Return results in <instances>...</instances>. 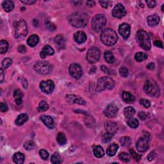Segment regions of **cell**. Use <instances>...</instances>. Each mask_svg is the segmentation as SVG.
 Masks as SVG:
<instances>
[{"instance_id":"6","label":"cell","mask_w":164,"mask_h":164,"mask_svg":"<svg viewBox=\"0 0 164 164\" xmlns=\"http://www.w3.org/2000/svg\"><path fill=\"white\" fill-rule=\"evenodd\" d=\"M106 19L102 14L95 16L92 20V28L96 32H99L105 28Z\"/></svg>"},{"instance_id":"41","label":"cell","mask_w":164,"mask_h":164,"mask_svg":"<svg viewBox=\"0 0 164 164\" xmlns=\"http://www.w3.org/2000/svg\"><path fill=\"white\" fill-rule=\"evenodd\" d=\"M119 158L121 161L125 162H128L130 160V156L126 152H122L119 154Z\"/></svg>"},{"instance_id":"13","label":"cell","mask_w":164,"mask_h":164,"mask_svg":"<svg viewBox=\"0 0 164 164\" xmlns=\"http://www.w3.org/2000/svg\"><path fill=\"white\" fill-rule=\"evenodd\" d=\"M118 111H119V108L117 105L114 103H111L106 106L104 113L105 116L108 118H114L117 116Z\"/></svg>"},{"instance_id":"39","label":"cell","mask_w":164,"mask_h":164,"mask_svg":"<svg viewBox=\"0 0 164 164\" xmlns=\"http://www.w3.org/2000/svg\"><path fill=\"white\" fill-rule=\"evenodd\" d=\"M0 46H1V53L4 54L6 53L8 48V42L5 40H1L0 42Z\"/></svg>"},{"instance_id":"27","label":"cell","mask_w":164,"mask_h":164,"mask_svg":"<svg viewBox=\"0 0 164 164\" xmlns=\"http://www.w3.org/2000/svg\"><path fill=\"white\" fill-rule=\"evenodd\" d=\"M118 149H119V146L116 144H112L108 146L106 151V153L110 157H113L116 153Z\"/></svg>"},{"instance_id":"34","label":"cell","mask_w":164,"mask_h":164,"mask_svg":"<svg viewBox=\"0 0 164 164\" xmlns=\"http://www.w3.org/2000/svg\"><path fill=\"white\" fill-rule=\"evenodd\" d=\"M135 113V110L131 106H128V107H126L124 110V114H125V116L127 118H130L133 117Z\"/></svg>"},{"instance_id":"47","label":"cell","mask_w":164,"mask_h":164,"mask_svg":"<svg viewBox=\"0 0 164 164\" xmlns=\"http://www.w3.org/2000/svg\"><path fill=\"white\" fill-rule=\"evenodd\" d=\"M140 103L141 105H142V106H144L145 108H148L150 107V106H151V103L150 101H149V100L148 99H140Z\"/></svg>"},{"instance_id":"29","label":"cell","mask_w":164,"mask_h":164,"mask_svg":"<svg viewBox=\"0 0 164 164\" xmlns=\"http://www.w3.org/2000/svg\"><path fill=\"white\" fill-rule=\"evenodd\" d=\"M2 7L7 12H10L14 8V3L12 1H5L3 2Z\"/></svg>"},{"instance_id":"8","label":"cell","mask_w":164,"mask_h":164,"mask_svg":"<svg viewBox=\"0 0 164 164\" xmlns=\"http://www.w3.org/2000/svg\"><path fill=\"white\" fill-rule=\"evenodd\" d=\"M28 27L24 20L21 19L16 23L15 36L16 38H22L27 35Z\"/></svg>"},{"instance_id":"22","label":"cell","mask_w":164,"mask_h":164,"mask_svg":"<svg viewBox=\"0 0 164 164\" xmlns=\"http://www.w3.org/2000/svg\"><path fill=\"white\" fill-rule=\"evenodd\" d=\"M147 21H148V24L149 26L154 27V26L159 23L160 18L157 14H154V15L148 16V18H147Z\"/></svg>"},{"instance_id":"55","label":"cell","mask_w":164,"mask_h":164,"mask_svg":"<svg viewBox=\"0 0 164 164\" xmlns=\"http://www.w3.org/2000/svg\"><path fill=\"white\" fill-rule=\"evenodd\" d=\"M155 157H156V153H155L154 152H151L150 154H149L148 155V160L149 161H152L153 159H154Z\"/></svg>"},{"instance_id":"14","label":"cell","mask_w":164,"mask_h":164,"mask_svg":"<svg viewBox=\"0 0 164 164\" xmlns=\"http://www.w3.org/2000/svg\"><path fill=\"white\" fill-rule=\"evenodd\" d=\"M126 12L125 8L121 3L117 4L112 11V15L115 18L118 19L122 18V17L126 15Z\"/></svg>"},{"instance_id":"46","label":"cell","mask_w":164,"mask_h":164,"mask_svg":"<svg viewBox=\"0 0 164 164\" xmlns=\"http://www.w3.org/2000/svg\"><path fill=\"white\" fill-rule=\"evenodd\" d=\"M129 152H130L131 157L133 158L134 160H135L136 161H139L140 160L141 155L137 154L136 152L133 150V149H130V150H129Z\"/></svg>"},{"instance_id":"58","label":"cell","mask_w":164,"mask_h":164,"mask_svg":"<svg viewBox=\"0 0 164 164\" xmlns=\"http://www.w3.org/2000/svg\"><path fill=\"white\" fill-rule=\"evenodd\" d=\"M20 79H21V83H22V85H23V87H24V88H27V86H28V83H27V80L26 79H24V82L22 81V78H19Z\"/></svg>"},{"instance_id":"31","label":"cell","mask_w":164,"mask_h":164,"mask_svg":"<svg viewBox=\"0 0 164 164\" xmlns=\"http://www.w3.org/2000/svg\"><path fill=\"white\" fill-rule=\"evenodd\" d=\"M56 140L60 146H64L67 142V139H66L65 135L62 132H59L58 135H57Z\"/></svg>"},{"instance_id":"40","label":"cell","mask_w":164,"mask_h":164,"mask_svg":"<svg viewBox=\"0 0 164 164\" xmlns=\"http://www.w3.org/2000/svg\"><path fill=\"white\" fill-rule=\"evenodd\" d=\"M35 143H34L33 141L32 140H29L26 142L24 144V148L27 151H31L35 148Z\"/></svg>"},{"instance_id":"54","label":"cell","mask_w":164,"mask_h":164,"mask_svg":"<svg viewBox=\"0 0 164 164\" xmlns=\"http://www.w3.org/2000/svg\"><path fill=\"white\" fill-rule=\"evenodd\" d=\"M99 3L101 5V7L103 8H108L109 5V1H99Z\"/></svg>"},{"instance_id":"15","label":"cell","mask_w":164,"mask_h":164,"mask_svg":"<svg viewBox=\"0 0 164 164\" xmlns=\"http://www.w3.org/2000/svg\"><path fill=\"white\" fill-rule=\"evenodd\" d=\"M131 27L127 23H122L119 27V33L123 39H127L130 35Z\"/></svg>"},{"instance_id":"17","label":"cell","mask_w":164,"mask_h":164,"mask_svg":"<svg viewBox=\"0 0 164 164\" xmlns=\"http://www.w3.org/2000/svg\"><path fill=\"white\" fill-rule=\"evenodd\" d=\"M105 129L108 133L114 135L118 130V126L117 124L114 122L109 121L105 123Z\"/></svg>"},{"instance_id":"57","label":"cell","mask_w":164,"mask_h":164,"mask_svg":"<svg viewBox=\"0 0 164 164\" xmlns=\"http://www.w3.org/2000/svg\"><path fill=\"white\" fill-rule=\"evenodd\" d=\"M21 2L26 5H31L35 3L36 1H35V0H28V1H21Z\"/></svg>"},{"instance_id":"5","label":"cell","mask_w":164,"mask_h":164,"mask_svg":"<svg viewBox=\"0 0 164 164\" xmlns=\"http://www.w3.org/2000/svg\"><path fill=\"white\" fill-rule=\"evenodd\" d=\"M115 86V82L110 77H102L98 80L97 84V89L99 92L105 90H110Z\"/></svg>"},{"instance_id":"59","label":"cell","mask_w":164,"mask_h":164,"mask_svg":"<svg viewBox=\"0 0 164 164\" xmlns=\"http://www.w3.org/2000/svg\"><path fill=\"white\" fill-rule=\"evenodd\" d=\"M154 64H153V63H150V64L147 65V68H148V69L153 70L154 69Z\"/></svg>"},{"instance_id":"36","label":"cell","mask_w":164,"mask_h":164,"mask_svg":"<svg viewBox=\"0 0 164 164\" xmlns=\"http://www.w3.org/2000/svg\"><path fill=\"white\" fill-rule=\"evenodd\" d=\"M127 123L129 127H131V128H136L139 126V120H138L137 119H135V118H132V117L129 118Z\"/></svg>"},{"instance_id":"19","label":"cell","mask_w":164,"mask_h":164,"mask_svg":"<svg viewBox=\"0 0 164 164\" xmlns=\"http://www.w3.org/2000/svg\"><path fill=\"white\" fill-rule=\"evenodd\" d=\"M54 43L59 49H64L65 46V39L62 35H56L54 38Z\"/></svg>"},{"instance_id":"2","label":"cell","mask_w":164,"mask_h":164,"mask_svg":"<svg viewBox=\"0 0 164 164\" xmlns=\"http://www.w3.org/2000/svg\"><path fill=\"white\" fill-rule=\"evenodd\" d=\"M101 40L106 46H113L117 42L118 36L117 33L111 28H107L103 31L101 35Z\"/></svg>"},{"instance_id":"49","label":"cell","mask_w":164,"mask_h":164,"mask_svg":"<svg viewBox=\"0 0 164 164\" xmlns=\"http://www.w3.org/2000/svg\"><path fill=\"white\" fill-rule=\"evenodd\" d=\"M46 28L49 30H51V31H54L56 29V27H55V26H54V24L51 23V22H48L46 23Z\"/></svg>"},{"instance_id":"26","label":"cell","mask_w":164,"mask_h":164,"mask_svg":"<svg viewBox=\"0 0 164 164\" xmlns=\"http://www.w3.org/2000/svg\"><path fill=\"white\" fill-rule=\"evenodd\" d=\"M24 154L22 153L21 152H16V153L14 155V162L17 164H22L24 162Z\"/></svg>"},{"instance_id":"60","label":"cell","mask_w":164,"mask_h":164,"mask_svg":"<svg viewBox=\"0 0 164 164\" xmlns=\"http://www.w3.org/2000/svg\"><path fill=\"white\" fill-rule=\"evenodd\" d=\"M0 74H1V83H2L4 80V73L3 71V69H0Z\"/></svg>"},{"instance_id":"16","label":"cell","mask_w":164,"mask_h":164,"mask_svg":"<svg viewBox=\"0 0 164 164\" xmlns=\"http://www.w3.org/2000/svg\"><path fill=\"white\" fill-rule=\"evenodd\" d=\"M66 100L69 103L71 104H78L80 105H85L86 103L83 99L80 96H76L74 94H68L66 96Z\"/></svg>"},{"instance_id":"23","label":"cell","mask_w":164,"mask_h":164,"mask_svg":"<svg viewBox=\"0 0 164 164\" xmlns=\"http://www.w3.org/2000/svg\"><path fill=\"white\" fill-rule=\"evenodd\" d=\"M122 99L126 103H133L135 101V97L131 93L129 92L124 91L122 94Z\"/></svg>"},{"instance_id":"42","label":"cell","mask_w":164,"mask_h":164,"mask_svg":"<svg viewBox=\"0 0 164 164\" xmlns=\"http://www.w3.org/2000/svg\"><path fill=\"white\" fill-rule=\"evenodd\" d=\"M12 60L10 58H6L2 62V66L4 69H7L8 67L12 65Z\"/></svg>"},{"instance_id":"4","label":"cell","mask_w":164,"mask_h":164,"mask_svg":"<svg viewBox=\"0 0 164 164\" xmlns=\"http://www.w3.org/2000/svg\"><path fill=\"white\" fill-rule=\"evenodd\" d=\"M145 93L152 97H158L160 96V90L157 83L152 80H147L144 86Z\"/></svg>"},{"instance_id":"38","label":"cell","mask_w":164,"mask_h":164,"mask_svg":"<svg viewBox=\"0 0 164 164\" xmlns=\"http://www.w3.org/2000/svg\"><path fill=\"white\" fill-rule=\"evenodd\" d=\"M48 108H49V105L46 101H42L39 104L38 108H37L39 112L46 111Z\"/></svg>"},{"instance_id":"28","label":"cell","mask_w":164,"mask_h":164,"mask_svg":"<svg viewBox=\"0 0 164 164\" xmlns=\"http://www.w3.org/2000/svg\"><path fill=\"white\" fill-rule=\"evenodd\" d=\"M28 120V116L27 114H22L17 118L16 120V125L18 126H21Z\"/></svg>"},{"instance_id":"18","label":"cell","mask_w":164,"mask_h":164,"mask_svg":"<svg viewBox=\"0 0 164 164\" xmlns=\"http://www.w3.org/2000/svg\"><path fill=\"white\" fill-rule=\"evenodd\" d=\"M74 39L77 43L78 44H82L85 42L87 40V35L83 31H78L74 33Z\"/></svg>"},{"instance_id":"37","label":"cell","mask_w":164,"mask_h":164,"mask_svg":"<svg viewBox=\"0 0 164 164\" xmlns=\"http://www.w3.org/2000/svg\"><path fill=\"white\" fill-rule=\"evenodd\" d=\"M148 58V56L147 54L144 53L142 52H138L135 55V59L137 60V62H142L144 60H145Z\"/></svg>"},{"instance_id":"43","label":"cell","mask_w":164,"mask_h":164,"mask_svg":"<svg viewBox=\"0 0 164 164\" xmlns=\"http://www.w3.org/2000/svg\"><path fill=\"white\" fill-rule=\"evenodd\" d=\"M120 74L124 78H126L129 74V71L126 67H121L119 69Z\"/></svg>"},{"instance_id":"1","label":"cell","mask_w":164,"mask_h":164,"mask_svg":"<svg viewBox=\"0 0 164 164\" xmlns=\"http://www.w3.org/2000/svg\"><path fill=\"white\" fill-rule=\"evenodd\" d=\"M88 16L83 12H74L69 16L68 20L69 23L74 27L83 28L87 25L88 22Z\"/></svg>"},{"instance_id":"24","label":"cell","mask_w":164,"mask_h":164,"mask_svg":"<svg viewBox=\"0 0 164 164\" xmlns=\"http://www.w3.org/2000/svg\"><path fill=\"white\" fill-rule=\"evenodd\" d=\"M39 41V38L38 35H31L30 37H28L27 39V44L30 47H35V46L38 44Z\"/></svg>"},{"instance_id":"11","label":"cell","mask_w":164,"mask_h":164,"mask_svg":"<svg viewBox=\"0 0 164 164\" xmlns=\"http://www.w3.org/2000/svg\"><path fill=\"white\" fill-rule=\"evenodd\" d=\"M69 71L70 75L75 79L80 78L83 74L81 66L77 64H71L69 68Z\"/></svg>"},{"instance_id":"21","label":"cell","mask_w":164,"mask_h":164,"mask_svg":"<svg viewBox=\"0 0 164 164\" xmlns=\"http://www.w3.org/2000/svg\"><path fill=\"white\" fill-rule=\"evenodd\" d=\"M41 120L48 128L50 129H53L54 128V120L51 117L49 116H43L41 117Z\"/></svg>"},{"instance_id":"32","label":"cell","mask_w":164,"mask_h":164,"mask_svg":"<svg viewBox=\"0 0 164 164\" xmlns=\"http://www.w3.org/2000/svg\"><path fill=\"white\" fill-rule=\"evenodd\" d=\"M105 59L109 64H113V63H114L115 61H116V59H115L113 53H112L111 51H106L105 53Z\"/></svg>"},{"instance_id":"53","label":"cell","mask_w":164,"mask_h":164,"mask_svg":"<svg viewBox=\"0 0 164 164\" xmlns=\"http://www.w3.org/2000/svg\"><path fill=\"white\" fill-rule=\"evenodd\" d=\"M146 2L149 8H153L156 5V2L154 1H146Z\"/></svg>"},{"instance_id":"62","label":"cell","mask_w":164,"mask_h":164,"mask_svg":"<svg viewBox=\"0 0 164 164\" xmlns=\"http://www.w3.org/2000/svg\"><path fill=\"white\" fill-rule=\"evenodd\" d=\"M163 5H162V10L163 12Z\"/></svg>"},{"instance_id":"10","label":"cell","mask_w":164,"mask_h":164,"mask_svg":"<svg viewBox=\"0 0 164 164\" xmlns=\"http://www.w3.org/2000/svg\"><path fill=\"white\" fill-rule=\"evenodd\" d=\"M137 149L140 152H146L149 148V139L148 137H141L137 142Z\"/></svg>"},{"instance_id":"51","label":"cell","mask_w":164,"mask_h":164,"mask_svg":"<svg viewBox=\"0 0 164 164\" xmlns=\"http://www.w3.org/2000/svg\"><path fill=\"white\" fill-rule=\"evenodd\" d=\"M8 110V106L6 104L3 103H0V111L2 112H5Z\"/></svg>"},{"instance_id":"3","label":"cell","mask_w":164,"mask_h":164,"mask_svg":"<svg viewBox=\"0 0 164 164\" xmlns=\"http://www.w3.org/2000/svg\"><path fill=\"white\" fill-rule=\"evenodd\" d=\"M136 39L138 44L140 46L145 50H149L151 49V40L148 33L144 30H139L137 31Z\"/></svg>"},{"instance_id":"52","label":"cell","mask_w":164,"mask_h":164,"mask_svg":"<svg viewBox=\"0 0 164 164\" xmlns=\"http://www.w3.org/2000/svg\"><path fill=\"white\" fill-rule=\"evenodd\" d=\"M138 116L140 118V119L144 120H146V118H147V114H146V112H139V114H138Z\"/></svg>"},{"instance_id":"56","label":"cell","mask_w":164,"mask_h":164,"mask_svg":"<svg viewBox=\"0 0 164 164\" xmlns=\"http://www.w3.org/2000/svg\"><path fill=\"white\" fill-rule=\"evenodd\" d=\"M154 45L155 46H157L158 48H163V44L162 41H155L154 42Z\"/></svg>"},{"instance_id":"48","label":"cell","mask_w":164,"mask_h":164,"mask_svg":"<svg viewBox=\"0 0 164 164\" xmlns=\"http://www.w3.org/2000/svg\"><path fill=\"white\" fill-rule=\"evenodd\" d=\"M101 69V70L103 72H105L106 73H108L109 74H116V72H115L114 70H112L110 69L107 68L105 65H102Z\"/></svg>"},{"instance_id":"30","label":"cell","mask_w":164,"mask_h":164,"mask_svg":"<svg viewBox=\"0 0 164 164\" xmlns=\"http://www.w3.org/2000/svg\"><path fill=\"white\" fill-rule=\"evenodd\" d=\"M94 154L96 158H101L105 154L104 150L101 146H97L94 148Z\"/></svg>"},{"instance_id":"7","label":"cell","mask_w":164,"mask_h":164,"mask_svg":"<svg viewBox=\"0 0 164 164\" xmlns=\"http://www.w3.org/2000/svg\"><path fill=\"white\" fill-rule=\"evenodd\" d=\"M34 69L40 74H48L53 70V67L50 63L46 61H39L34 65Z\"/></svg>"},{"instance_id":"35","label":"cell","mask_w":164,"mask_h":164,"mask_svg":"<svg viewBox=\"0 0 164 164\" xmlns=\"http://www.w3.org/2000/svg\"><path fill=\"white\" fill-rule=\"evenodd\" d=\"M51 162L53 164H58L62 163V158L58 152H55V153H54L52 156H51Z\"/></svg>"},{"instance_id":"25","label":"cell","mask_w":164,"mask_h":164,"mask_svg":"<svg viewBox=\"0 0 164 164\" xmlns=\"http://www.w3.org/2000/svg\"><path fill=\"white\" fill-rule=\"evenodd\" d=\"M14 97L15 98V102L16 103L17 105H21L22 103V97H23V94L22 92L17 89L14 93Z\"/></svg>"},{"instance_id":"12","label":"cell","mask_w":164,"mask_h":164,"mask_svg":"<svg viewBox=\"0 0 164 164\" xmlns=\"http://www.w3.org/2000/svg\"><path fill=\"white\" fill-rule=\"evenodd\" d=\"M40 88L46 94H51L54 91V83L51 80L47 81H42L40 83Z\"/></svg>"},{"instance_id":"20","label":"cell","mask_w":164,"mask_h":164,"mask_svg":"<svg viewBox=\"0 0 164 164\" xmlns=\"http://www.w3.org/2000/svg\"><path fill=\"white\" fill-rule=\"evenodd\" d=\"M54 54V50L49 45H46L42 48L41 53H40V56L42 59H45L48 55H53Z\"/></svg>"},{"instance_id":"61","label":"cell","mask_w":164,"mask_h":164,"mask_svg":"<svg viewBox=\"0 0 164 164\" xmlns=\"http://www.w3.org/2000/svg\"><path fill=\"white\" fill-rule=\"evenodd\" d=\"M87 5L88 7H93L95 5V2L94 1H87Z\"/></svg>"},{"instance_id":"44","label":"cell","mask_w":164,"mask_h":164,"mask_svg":"<svg viewBox=\"0 0 164 164\" xmlns=\"http://www.w3.org/2000/svg\"><path fill=\"white\" fill-rule=\"evenodd\" d=\"M113 134L108 133V132H106V133H105L103 135V142L106 143V142H108L109 141H110L112 137H113Z\"/></svg>"},{"instance_id":"9","label":"cell","mask_w":164,"mask_h":164,"mask_svg":"<svg viewBox=\"0 0 164 164\" xmlns=\"http://www.w3.org/2000/svg\"><path fill=\"white\" fill-rule=\"evenodd\" d=\"M100 51L98 48L93 47L89 49L87 54V60L91 64H95L99 60Z\"/></svg>"},{"instance_id":"33","label":"cell","mask_w":164,"mask_h":164,"mask_svg":"<svg viewBox=\"0 0 164 164\" xmlns=\"http://www.w3.org/2000/svg\"><path fill=\"white\" fill-rule=\"evenodd\" d=\"M120 143L122 146L128 148L131 144V139L130 137H123L120 139Z\"/></svg>"},{"instance_id":"50","label":"cell","mask_w":164,"mask_h":164,"mask_svg":"<svg viewBox=\"0 0 164 164\" xmlns=\"http://www.w3.org/2000/svg\"><path fill=\"white\" fill-rule=\"evenodd\" d=\"M18 51H19V53H25L27 52V49L26 48L24 45H21L19 46L18 48Z\"/></svg>"},{"instance_id":"45","label":"cell","mask_w":164,"mask_h":164,"mask_svg":"<svg viewBox=\"0 0 164 164\" xmlns=\"http://www.w3.org/2000/svg\"><path fill=\"white\" fill-rule=\"evenodd\" d=\"M39 154L40 157L42 158V159L44 160H47L49 157V152L46 150H45V149H41V150H40Z\"/></svg>"}]
</instances>
